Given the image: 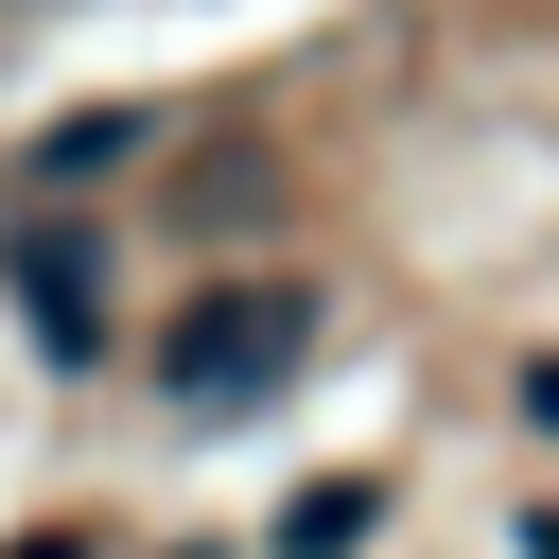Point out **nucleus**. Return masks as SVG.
Listing matches in <instances>:
<instances>
[{"mask_svg":"<svg viewBox=\"0 0 559 559\" xmlns=\"http://www.w3.org/2000/svg\"><path fill=\"white\" fill-rule=\"evenodd\" d=\"M122 140H140V105H87V122H52V140H35V175H105Z\"/></svg>","mask_w":559,"mask_h":559,"instance_id":"20e7f679","label":"nucleus"},{"mask_svg":"<svg viewBox=\"0 0 559 559\" xmlns=\"http://www.w3.org/2000/svg\"><path fill=\"white\" fill-rule=\"evenodd\" d=\"M0 559H87V524H70V542H0Z\"/></svg>","mask_w":559,"mask_h":559,"instance_id":"39448f33","label":"nucleus"},{"mask_svg":"<svg viewBox=\"0 0 559 559\" xmlns=\"http://www.w3.org/2000/svg\"><path fill=\"white\" fill-rule=\"evenodd\" d=\"M349 542H367V489H349V472H332V489H297V507H280V559H349Z\"/></svg>","mask_w":559,"mask_h":559,"instance_id":"7ed1b4c3","label":"nucleus"},{"mask_svg":"<svg viewBox=\"0 0 559 559\" xmlns=\"http://www.w3.org/2000/svg\"><path fill=\"white\" fill-rule=\"evenodd\" d=\"M297 349H314V280H192L175 297V332H157V384L192 402V419H245V402H280L297 384Z\"/></svg>","mask_w":559,"mask_h":559,"instance_id":"f257e3e1","label":"nucleus"},{"mask_svg":"<svg viewBox=\"0 0 559 559\" xmlns=\"http://www.w3.org/2000/svg\"><path fill=\"white\" fill-rule=\"evenodd\" d=\"M0 297H17V332H35L52 367L105 349V245H87V227H17V245H0Z\"/></svg>","mask_w":559,"mask_h":559,"instance_id":"f03ea898","label":"nucleus"}]
</instances>
